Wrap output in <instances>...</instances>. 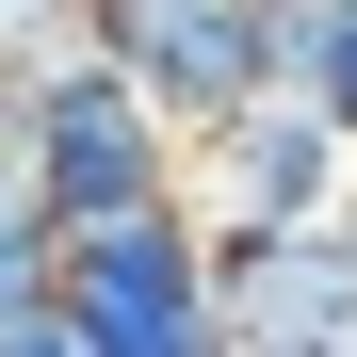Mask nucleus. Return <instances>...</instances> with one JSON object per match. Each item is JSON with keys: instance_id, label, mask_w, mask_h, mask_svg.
<instances>
[{"instance_id": "nucleus-6", "label": "nucleus", "mask_w": 357, "mask_h": 357, "mask_svg": "<svg viewBox=\"0 0 357 357\" xmlns=\"http://www.w3.org/2000/svg\"><path fill=\"white\" fill-rule=\"evenodd\" d=\"M49 292H66V227H49L17 178H0V325H17V309H49Z\"/></svg>"}, {"instance_id": "nucleus-2", "label": "nucleus", "mask_w": 357, "mask_h": 357, "mask_svg": "<svg viewBox=\"0 0 357 357\" xmlns=\"http://www.w3.org/2000/svg\"><path fill=\"white\" fill-rule=\"evenodd\" d=\"M98 357H244L227 341V292H211V211H130V227H82L66 292H49Z\"/></svg>"}, {"instance_id": "nucleus-7", "label": "nucleus", "mask_w": 357, "mask_h": 357, "mask_svg": "<svg viewBox=\"0 0 357 357\" xmlns=\"http://www.w3.org/2000/svg\"><path fill=\"white\" fill-rule=\"evenodd\" d=\"M341 33H357V0H276V82H292V98H325Z\"/></svg>"}, {"instance_id": "nucleus-4", "label": "nucleus", "mask_w": 357, "mask_h": 357, "mask_svg": "<svg viewBox=\"0 0 357 357\" xmlns=\"http://www.w3.org/2000/svg\"><path fill=\"white\" fill-rule=\"evenodd\" d=\"M195 211L211 227H341L357 211V130L276 82L260 114H227V130L195 146Z\"/></svg>"}, {"instance_id": "nucleus-3", "label": "nucleus", "mask_w": 357, "mask_h": 357, "mask_svg": "<svg viewBox=\"0 0 357 357\" xmlns=\"http://www.w3.org/2000/svg\"><path fill=\"white\" fill-rule=\"evenodd\" d=\"M98 66H130L178 130H227V114L276 98V0H98Z\"/></svg>"}, {"instance_id": "nucleus-10", "label": "nucleus", "mask_w": 357, "mask_h": 357, "mask_svg": "<svg viewBox=\"0 0 357 357\" xmlns=\"http://www.w3.org/2000/svg\"><path fill=\"white\" fill-rule=\"evenodd\" d=\"M341 260H357V211H341Z\"/></svg>"}, {"instance_id": "nucleus-9", "label": "nucleus", "mask_w": 357, "mask_h": 357, "mask_svg": "<svg viewBox=\"0 0 357 357\" xmlns=\"http://www.w3.org/2000/svg\"><path fill=\"white\" fill-rule=\"evenodd\" d=\"M325 114H341V130H357V33H341V66H325Z\"/></svg>"}, {"instance_id": "nucleus-1", "label": "nucleus", "mask_w": 357, "mask_h": 357, "mask_svg": "<svg viewBox=\"0 0 357 357\" xmlns=\"http://www.w3.org/2000/svg\"><path fill=\"white\" fill-rule=\"evenodd\" d=\"M17 195L66 227H130V211H178L195 195V130L130 82V66H66V82H33V162H17Z\"/></svg>"}, {"instance_id": "nucleus-8", "label": "nucleus", "mask_w": 357, "mask_h": 357, "mask_svg": "<svg viewBox=\"0 0 357 357\" xmlns=\"http://www.w3.org/2000/svg\"><path fill=\"white\" fill-rule=\"evenodd\" d=\"M0 357H98V341H82L66 309H17V325H0Z\"/></svg>"}, {"instance_id": "nucleus-5", "label": "nucleus", "mask_w": 357, "mask_h": 357, "mask_svg": "<svg viewBox=\"0 0 357 357\" xmlns=\"http://www.w3.org/2000/svg\"><path fill=\"white\" fill-rule=\"evenodd\" d=\"M211 292L244 357H357V260L341 227H211Z\"/></svg>"}]
</instances>
